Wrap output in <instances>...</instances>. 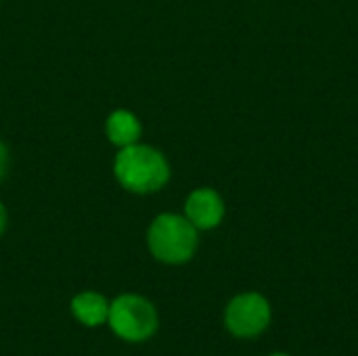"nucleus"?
Masks as SVG:
<instances>
[{"label":"nucleus","instance_id":"1","mask_svg":"<svg viewBox=\"0 0 358 356\" xmlns=\"http://www.w3.org/2000/svg\"><path fill=\"white\" fill-rule=\"evenodd\" d=\"M113 176L122 189L149 195L162 191L170 180V164L166 155L143 143H134L117 151L113 162Z\"/></svg>","mask_w":358,"mask_h":356},{"label":"nucleus","instance_id":"2","mask_svg":"<svg viewBox=\"0 0 358 356\" xmlns=\"http://www.w3.org/2000/svg\"><path fill=\"white\" fill-rule=\"evenodd\" d=\"M199 245V231L187 220L185 214L164 212L153 218L147 229V248L151 256L164 264L189 262Z\"/></svg>","mask_w":358,"mask_h":356},{"label":"nucleus","instance_id":"3","mask_svg":"<svg viewBox=\"0 0 358 356\" xmlns=\"http://www.w3.org/2000/svg\"><path fill=\"white\" fill-rule=\"evenodd\" d=\"M107 323L120 340L138 344L149 340L157 332L159 317L155 306L145 296L122 294L113 302H109Z\"/></svg>","mask_w":358,"mask_h":356},{"label":"nucleus","instance_id":"4","mask_svg":"<svg viewBox=\"0 0 358 356\" xmlns=\"http://www.w3.org/2000/svg\"><path fill=\"white\" fill-rule=\"evenodd\" d=\"M273 311L268 300L258 292H243L231 298L224 308V327L235 338H258L271 325Z\"/></svg>","mask_w":358,"mask_h":356},{"label":"nucleus","instance_id":"5","mask_svg":"<svg viewBox=\"0 0 358 356\" xmlns=\"http://www.w3.org/2000/svg\"><path fill=\"white\" fill-rule=\"evenodd\" d=\"M227 214L224 199L218 191L210 187H199L189 193L185 201V216L197 231H212L216 229Z\"/></svg>","mask_w":358,"mask_h":356},{"label":"nucleus","instance_id":"6","mask_svg":"<svg viewBox=\"0 0 358 356\" xmlns=\"http://www.w3.org/2000/svg\"><path fill=\"white\" fill-rule=\"evenodd\" d=\"M105 134H107L111 145H115L117 149H124V147H130L134 143H141L143 126H141V120L132 111L115 109L107 115Z\"/></svg>","mask_w":358,"mask_h":356},{"label":"nucleus","instance_id":"7","mask_svg":"<svg viewBox=\"0 0 358 356\" xmlns=\"http://www.w3.org/2000/svg\"><path fill=\"white\" fill-rule=\"evenodd\" d=\"M73 317L86 327H99L107 323L109 317V302L99 292H80L71 300Z\"/></svg>","mask_w":358,"mask_h":356},{"label":"nucleus","instance_id":"8","mask_svg":"<svg viewBox=\"0 0 358 356\" xmlns=\"http://www.w3.org/2000/svg\"><path fill=\"white\" fill-rule=\"evenodd\" d=\"M8 162H10V157H8V149H6V145L0 141V180L6 176V170H8Z\"/></svg>","mask_w":358,"mask_h":356},{"label":"nucleus","instance_id":"9","mask_svg":"<svg viewBox=\"0 0 358 356\" xmlns=\"http://www.w3.org/2000/svg\"><path fill=\"white\" fill-rule=\"evenodd\" d=\"M6 222H8V214H6L4 204L0 201V235H2V233H4V229H6Z\"/></svg>","mask_w":358,"mask_h":356},{"label":"nucleus","instance_id":"10","mask_svg":"<svg viewBox=\"0 0 358 356\" xmlns=\"http://www.w3.org/2000/svg\"><path fill=\"white\" fill-rule=\"evenodd\" d=\"M268 356H289V355H285V353H273V355H268Z\"/></svg>","mask_w":358,"mask_h":356}]
</instances>
